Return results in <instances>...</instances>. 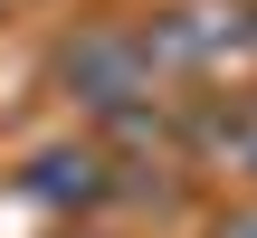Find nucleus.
<instances>
[{"label": "nucleus", "mask_w": 257, "mask_h": 238, "mask_svg": "<svg viewBox=\"0 0 257 238\" xmlns=\"http://www.w3.org/2000/svg\"><path fill=\"white\" fill-rule=\"evenodd\" d=\"M67 86H76V95H95V105H124V95L143 86V48H134V38H114V29H95V38L67 57Z\"/></svg>", "instance_id": "obj_1"}, {"label": "nucleus", "mask_w": 257, "mask_h": 238, "mask_svg": "<svg viewBox=\"0 0 257 238\" xmlns=\"http://www.w3.org/2000/svg\"><path fill=\"white\" fill-rule=\"evenodd\" d=\"M219 238H257V210H248V219H229V229H219Z\"/></svg>", "instance_id": "obj_2"}]
</instances>
